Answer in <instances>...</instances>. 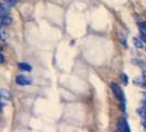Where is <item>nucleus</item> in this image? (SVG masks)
Returning a JSON list of instances; mask_svg holds the SVG:
<instances>
[{
    "label": "nucleus",
    "instance_id": "obj_8",
    "mask_svg": "<svg viewBox=\"0 0 146 132\" xmlns=\"http://www.w3.org/2000/svg\"><path fill=\"white\" fill-rule=\"evenodd\" d=\"M133 42H134V45H135L137 49H142V47H143V43L141 42V40L137 39V37H134V39H133Z\"/></svg>",
    "mask_w": 146,
    "mask_h": 132
},
{
    "label": "nucleus",
    "instance_id": "obj_4",
    "mask_svg": "<svg viewBox=\"0 0 146 132\" xmlns=\"http://www.w3.org/2000/svg\"><path fill=\"white\" fill-rule=\"evenodd\" d=\"M9 15V7L5 3H0V18L7 17Z\"/></svg>",
    "mask_w": 146,
    "mask_h": 132
},
{
    "label": "nucleus",
    "instance_id": "obj_2",
    "mask_svg": "<svg viewBox=\"0 0 146 132\" xmlns=\"http://www.w3.org/2000/svg\"><path fill=\"white\" fill-rule=\"evenodd\" d=\"M117 131H120V132L131 131V129H130V127H129V125H127V122H126V120H125L124 118H121V119L117 121Z\"/></svg>",
    "mask_w": 146,
    "mask_h": 132
},
{
    "label": "nucleus",
    "instance_id": "obj_10",
    "mask_svg": "<svg viewBox=\"0 0 146 132\" xmlns=\"http://www.w3.org/2000/svg\"><path fill=\"white\" fill-rule=\"evenodd\" d=\"M6 1H7L10 6H15V2H17V0H6Z\"/></svg>",
    "mask_w": 146,
    "mask_h": 132
},
{
    "label": "nucleus",
    "instance_id": "obj_11",
    "mask_svg": "<svg viewBox=\"0 0 146 132\" xmlns=\"http://www.w3.org/2000/svg\"><path fill=\"white\" fill-rule=\"evenodd\" d=\"M122 81H123V84H124V85L127 84V78H126V76H125L124 74L122 75Z\"/></svg>",
    "mask_w": 146,
    "mask_h": 132
},
{
    "label": "nucleus",
    "instance_id": "obj_15",
    "mask_svg": "<svg viewBox=\"0 0 146 132\" xmlns=\"http://www.w3.org/2000/svg\"><path fill=\"white\" fill-rule=\"evenodd\" d=\"M143 97H144V100H146V93H144V94H143Z\"/></svg>",
    "mask_w": 146,
    "mask_h": 132
},
{
    "label": "nucleus",
    "instance_id": "obj_9",
    "mask_svg": "<svg viewBox=\"0 0 146 132\" xmlns=\"http://www.w3.org/2000/svg\"><path fill=\"white\" fill-rule=\"evenodd\" d=\"M139 30L142 34H146V22H141L139 23Z\"/></svg>",
    "mask_w": 146,
    "mask_h": 132
},
{
    "label": "nucleus",
    "instance_id": "obj_12",
    "mask_svg": "<svg viewBox=\"0 0 146 132\" xmlns=\"http://www.w3.org/2000/svg\"><path fill=\"white\" fill-rule=\"evenodd\" d=\"M3 62H5V56L0 53V64H1V63H3Z\"/></svg>",
    "mask_w": 146,
    "mask_h": 132
},
{
    "label": "nucleus",
    "instance_id": "obj_6",
    "mask_svg": "<svg viewBox=\"0 0 146 132\" xmlns=\"http://www.w3.org/2000/svg\"><path fill=\"white\" fill-rule=\"evenodd\" d=\"M18 66H19L20 69L25 71V72H30V71L32 69V66L30 65V64H28V63H19Z\"/></svg>",
    "mask_w": 146,
    "mask_h": 132
},
{
    "label": "nucleus",
    "instance_id": "obj_16",
    "mask_svg": "<svg viewBox=\"0 0 146 132\" xmlns=\"http://www.w3.org/2000/svg\"><path fill=\"white\" fill-rule=\"evenodd\" d=\"M0 40H1V37H0Z\"/></svg>",
    "mask_w": 146,
    "mask_h": 132
},
{
    "label": "nucleus",
    "instance_id": "obj_13",
    "mask_svg": "<svg viewBox=\"0 0 146 132\" xmlns=\"http://www.w3.org/2000/svg\"><path fill=\"white\" fill-rule=\"evenodd\" d=\"M142 39H143L144 42H146V34H142Z\"/></svg>",
    "mask_w": 146,
    "mask_h": 132
},
{
    "label": "nucleus",
    "instance_id": "obj_7",
    "mask_svg": "<svg viewBox=\"0 0 146 132\" xmlns=\"http://www.w3.org/2000/svg\"><path fill=\"white\" fill-rule=\"evenodd\" d=\"M0 96L2 97V98H5V99H10L11 98V95H10V93L6 90V89H0Z\"/></svg>",
    "mask_w": 146,
    "mask_h": 132
},
{
    "label": "nucleus",
    "instance_id": "obj_14",
    "mask_svg": "<svg viewBox=\"0 0 146 132\" xmlns=\"http://www.w3.org/2000/svg\"><path fill=\"white\" fill-rule=\"evenodd\" d=\"M3 106H5V105H3V103H2L1 101H0V110H1L2 108H3Z\"/></svg>",
    "mask_w": 146,
    "mask_h": 132
},
{
    "label": "nucleus",
    "instance_id": "obj_1",
    "mask_svg": "<svg viewBox=\"0 0 146 132\" xmlns=\"http://www.w3.org/2000/svg\"><path fill=\"white\" fill-rule=\"evenodd\" d=\"M110 87L112 89V91L114 93V95L117 97V99L121 101L122 103V109L124 111L125 109V97H124V93H123V90L120 88V86H117L115 83H112L111 85H110Z\"/></svg>",
    "mask_w": 146,
    "mask_h": 132
},
{
    "label": "nucleus",
    "instance_id": "obj_3",
    "mask_svg": "<svg viewBox=\"0 0 146 132\" xmlns=\"http://www.w3.org/2000/svg\"><path fill=\"white\" fill-rule=\"evenodd\" d=\"M15 81H17V84H18V85H21V86H29V85L32 84V81L30 79L29 77L23 76V75L18 76V77L15 78Z\"/></svg>",
    "mask_w": 146,
    "mask_h": 132
},
{
    "label": "nucleus",
    "instance_id": "obj_5",
    "mask_svg": "<svg viewBox=\"0 0 146 132\" xmlns=\"http://www.w3.org/2000/svg\"><path fill=\"white\" fill-rule=\"evenodd\" d=\"M0 21H1V24H2V25L8 27V25H10V24L12 23V19H11L9 15H7V17H2V18H0Z\"/></svg>",
    "mask_w": 146,
    "mask_h": 132
}]
</instances>
